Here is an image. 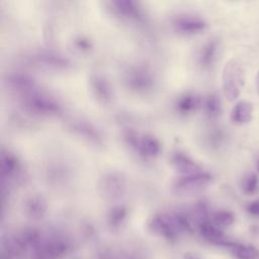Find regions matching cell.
<instances>
[{
    "instance_id": "1",
    "label": "cell",
    "mask_w": 259,
    "mask_h": 259,
    "mask_svg": "<svg viewBox=\"0 0 259 259\" xmlns=\"http://www.w3.org/2000/svg\"><path fill=\"white\" fill-rule=\"evenodd\" d=\"M245 84V70L242 64L232 59L224 67L222 74V86L225 97L229 101H235L241 95Z\"/></svg>"
},
{
    "instance_id": "2",
    "label": "cell",
    "mask_w": 259,
    "mask_h": 259,
    "mask_svg": "<svg viewBox=\"0 0 259 259\" xmlns=\"http://www.w3.org/2000/svg\"><path fill=\"white\" fill-rule=\"evenodd\" d=\"M21 105L26 111L37 115H56L62 111L61 104L54 97L36 89L22 95Z\"/></svg>"
},
{
    "instance_id": "3",
    "label": "cell",
    "mask_w": 259,
    "mask_h": 259,
    "mask_svg": "<svg viewBox=\"0 0 259 259\" xmlns=\"http://www.w3.org/2000/svg\"><path fill=\"white\" fill-rule=\"evenodd\" d=\"M124 82L131 90L137 93H146L154 87L155 78L148 67L135 65L126 70Z\"/></svg>"
},
{
    "instance_id": "4",
    "label": "cell",
    "mask_w": 259,
    "mask_h": 259,
    "mask_svg": "<svg viewBox=\"0 0 259 259\" xmlns=\"http://www.w3.org/2000/svg\"><path fill=\"white\" fill-rule=\"evenodd\" d=\"M125 141L130 147L145 157H156L161 152V144L151 135H140L134 131L125 134Z\"/></svg>"
},
{
    "instance_id": "5",
    "label": "cell",
    "mask_w": 259,
    "mask_h": 259,
    "mask_svg": "<svg viewBox=\"0 0 259 259\" xmlns=\"http://www.w3.org/2000/svg\"><path fill=\"white\" fill-rule=\"evenodd\" d=\"M150 227L155 233L171 238L175 236L179 230L187 228V222L179 215L159 213L151 220Z\"/></svg>"
},
{
    "instance_id": "6",
    "label": "cell",
    "mask_w": 259,
    "mask_h": 259,
    "mask_svg": "<svg viewBox=\"0 0 259 259\" xmlns=\"http://www.w3.org/2000/svg\"><path fill=\"white\" fill-rule=\"evenodd\" d=\"M211 180L212 176L202 170L196 173L182 175L174 182L173 189L178 193H187L201 189L202 187L209 184Z\"/></svg>"
},
{
    "instance_id": "7",
    "label": "cell",
    "mask_w": 259,
    "mask_h": 259,
    "mask_svg": "<svg viewBox=\"0 0 259 259\" xmlns=\"http://www.w3.org/2000/svg\"><path fill=\"white\" fill-rule=\"evenodd\" d=\"M125 179L117 172H109L104 174L98 184L100 193L108 199L120 197L125 190Z\"/></svg>"
},
{
    "instance_id": "8",
    "label": "cell",
    "mask_w": 259,
    "mask_h": 259,
    "mask_svg": "<svg viewBox=\"0 0 259 259\" xmlns=\"http://www.w3.org/2000/svg\"><path fill=\"white\" fill-rule=\"evenodd\" d=\"M174 28L180 33L192 34L203 30L206 22L203 18L193 14H183L175 17L173 20Z\"/></svg>"
},
{
    "instance_id": "9",
    "label": "cell",
    "mask_w": 259,
    "mask_h": 259,
    "mask_svg": "<svg viewBox=\"0 0 259 259\" xmlns=\"http://www.w3.org/2000/svg\"><path fill=\"white\" fill-rule=\"evenodd\" d=\"M33 60L41 66L53 69H67L72 64L69 58L53 51H39L33 55Z\"/></svg>"
},
{
    "instance_id": "10",
    "label": "cell",
    "mask_w": 259,
    "mask_h": 259,
    "mask_svg": "<svg viewBox=\"0 0 259 259\" xmlns=\"http://www.w3.org/2000/svg\"><path fill=\"white\" fill-rule=\"evenodd\" d=\"M90 87L95 97L102 101L108 102L113 96V90L109 81L100 74H93L90 76Z\"/></svg>"
},
{
    "instance_id": "11",
    "label": "cell",
    "mask_w": 259,
    "mask_h": 259,
    "mask_svg": "<svg viewBox=\"0 0 259 259\" xmlns=\"http://www.w3.org/2000/svg\"><path fill=\"white\" fill-rule=\"evenodd\" d=\"M1 176L3 179L16 178L20 174L21 166L17 157L8 151H2L1 153Z\"/></svg>"
},
{
    "instance_id": "12",
    "label": "cell",
    "mask_w": 259,
    "mask_h": 259,
    "mask_svg": "<svg viewBox=\"0 0 259 259\" xmlns=\"http://www.w3.org/2000/svg\"><path fill=\"white\" fill-rule=\"evenodd\" d=\"M253 104L247 100L238 101L231 110V120L237 124H245L253 118Z\"/></svg>"
},
{
    "instance_id": "13",
    "label": "cell",
    "mask_w": 259,
    "mask_h": 259,
    "mask_svg": "<svg viewBox=\"0 0 259 259\" xmlns=\"http://www.w3.org/2000/svg\"><path fill=\"white\" fill-rule=\"evenodd\" d=\"M7 83L12 89L21 92L22 95L35 89L34 80L30 76L22 73L10 74L7 77Z\"/></svg>"
},
{
    "instance_id": "14",
    "label": "cell",
    "mask_w": 259,
    "mask_h": 259,
    "mask_svg": "<svg viewBox=\"0 0 259 259\" xmlns=\"http://www.w3.org/2000/svg\"><path fill=\"white\" fill-rule=\"evenodd\" d=\"M171 161H172L173 166L182 175H187V174H192V173L202 171V169L189 156H187L181 152L175 153L171 157Z\"/></svg>"
},
{
    "instance_id": "15",
    "label": "cell",
    "mask_w": 259,
    "mask_h": 259,
    "mask_svg": "<svg viewBox=\"0 0 259 259\" xmlns=\"http://www.w3.org/2000/svg\"><path fill=\"white\" fill-rule=\"evenodd\" d=\"M218 48H219V42L217 39H213V38L208 39L206 42L203 44L197 56L198 64L202 68H208L212 65L217 57Z\"/></svg>"
},
{
    "instance_id": "16",
    "label": "cell",
    "mask_w": 259,
    "mask_h": 259,
    "mask_svg": "<svg viewBox=\"0 0 259 259\" xmlns=\"http://www.w3.org/2000/svg\"><path fill=\"white\" fill-rule=\"evenodd\" d=\"M24 209L27 215L30 218L39 219L44 215L47 209L46 199L39 194H34L26 199L24 203Z\"/></svg>"
},
{
    "instance_id": "17",
    "label": "cell",
    "mask_w": 259,
    "mask_h": 259,
    "mask_svg": "<svg viewBox=\"0 0 259 259\" xmlns=\"http://www.w3.org/2000/svg\"><path fill=\"white\" fill-rule=\"evenodd\" d=\"M111 5L113 9L124 17L128 18H137L140 16V7L137 2L132 0H116L112 1Z\"/></svg>"
},
{
    "instance_id": "18",
    "label": "cell",
    "mask_w": 259,
    "mask_h": 259,
    "mask_svg": "<svg viewBox=\"0 0 259 259\" xmlns=\"http://www.w3.org/2000/svg\"><path fill=\"white\" fill-rule=\"evenodd\" d=\"M73 131L78 133L80 136L94 142H99L101 140V136L96 127H94L91 123L87 121H76L72 125Z\"/></svg>"
},
{
    "instance_id": "19",
    "label": "cell",
    "mask_w": 259,
    "mask_h": 259,
    "mask_svg": "<svg viewBox=\"0 0 259 259\" xmlns=\"http://www.w3.org/2000/svg\"><path fill=\"white\" fill-rule=\"evenodd\" d=\"M201 234L202 236L211 243L218 245L228 244L223 232L212 224L204 223L201 225Z\"/></svg>"
},
{
    "instance_id": "20",
    "label": "cell",
    "mask_w": 259,
    "mask_h": 259,
    "mask_svg": "<svg viewBox=\"0 0 259 259\" xmlns=\"http://www.w3.org/2000/svg\"><path fill=\"white\" fill-rule=\"evenodd\" d=\"M199 104V97L193 93H185L181 95L176 101L177 109L182 113H189L193 111Z\"/></svg>"
},
{
    "instance_id": "21",
    "label": "cell",
    "mask_w": 259,
    "mask_h": 259,
    "mask_svg": "<svg viewBox=\"0 0 259 259\" xmlns=\"http://www.w3.org/2000/svg\"><path fill=\"white\" fill-rule=\"evenodd\" d=\"M203 108L205 114L209 118L218 117L222 112V105L219 97L215 94H209L203 102Z\"/></svg>"
},
{
    "instance_id": "22",
    "label": "cell",
    "mask_w": 259,
    "mask_h": 259,
    "mask_svg": "<svg viewBox=\"0 0 259 259\" xmlns=\"http://www.w3.org/2000/svg\"><path fill=\"white\" fill-rule=\"evenodd\" d=\"M232 252L238 259H259V250L254 246L234 245Z\"/></svg>"
},
{
    "instance_id": "23",
    "label": "cell",
    "mask_w": 259,
    "mask_h": 259,
    "mask_svg": "<svg viewBox=\"0 0 259 259\" xmlns=\"http://www.w3.org/2000/svg\"><path fill=\"white\" fill-rule=\"evenodd\" d=\"M235 221V217L231 211L220 210L217 211L212 217L213 225L218 228H226L231 226Z\"/></svg>"
},
{
    "instance_id": "24",
    "label": "cell",
    "mask_w": 259,
    "mask_h": 259,
    "mask_svg": "<svg viewBox=\"0 0 259 259\" xmlns=\"http://www.w3.org/2000/svg\"><path fill=\"white\" fill-rule=\"evenodd\" d=\"M243 191L248 195H254L259 191V177L257 174L251 173L245 179L242 183Z\"/></svg>"
},
{
    "instance_id": "25",
    "label": "cell",
    "mask_w": 259,
    "mask_h": 259,
    "mask_svg": "<svg viewBox=\"0 0 259 259\" xmlns=\"http://www.w3.org/2000/svg\"><path fill=\"white\" fill-rule=\"evenodd\" d=\"M126 215V208L123 205L114 206L109 212V221L112 225H119Z\"/></svg>"
},
{
    "instance_id": "26",
    "label": "cell",
    "mask_w": 259,
    "mask_h": 259,
    "mask_svg": "<svg viewBox=\"0 0 259 259\" xmlns=\"http://www.w3.org/2000/svg\"><path fill=\"white\" fill-rule=\"evenodd\" d=\"M74 46H75L76 50L81 51V52H87L92 48L91 41L82 36H79L74 40Z\"/></svg>"
},
{
    "instance_id": "27",
    "label": "cell",
    "mask_w": 259,
    "mask_h": 259,
    "mask_svg": "<svg viewBox=\"0 0 259 259\" xmlns=\"http://www.w3.org/2000/svg\"><path fill=\"white\" fill-rule=\"evenodd\" d=\"M247 211L253 215L259 217V199L250 202L247 205Z\"/></svg>"
},
{
    "instance_id": "28",
    "label": "cell",
    "mask_w": 259,
    "mask_h": 259,
    "mask_svg": "<svg viewBox=\"0 0 259 259\" xmlns=\"http://www.w3.org/2000/svg\"><path fill=\"white\" fill-rule=\"evenodd\" d=\"M255 84H256V90H257V93H258V95H259V71L257 72V75H256Z\"/></svg>"
},
{
    "instance_id": "29",
    "label": "cell",
    "mask_w": 259,
    "mask_h": 259,
    "mask_svg": "<svg viewBox=\"0 0 259 259\" xmlns=\"http://www.w3.org/2000/svg\"><path fill=\"white\" fill-rule=\"evenodd\" d=\"M257 173L259 174V161H258V164H257Z\"/></svg>"
}]
</instances>
